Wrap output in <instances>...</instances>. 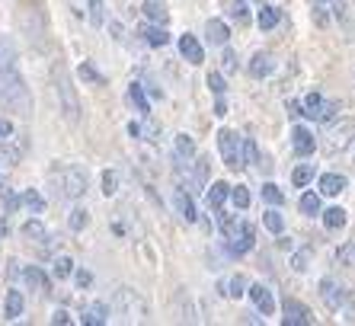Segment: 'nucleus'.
<instances>
[{"instance_id":"1","label":"nucleus","mask_w":355,"mask_h":326,"mask_svg":"<svg viewBox=\"0 0 355 326\" xmlns=\"http://www.w3.org/2000/svg\"><path fill=\"white\" fill-rule=\"evenodd\" d=\"M0 103H3V106H10V109H17L19 115L33 112V96H29L23 77H19L13 67L0 71Z\"/></svg>"},{"instance_id":"2","label":"nucleus","mask_w":355,"mask_h":326,"mask_svg":"<svg viewBox=\"0 0 355 326\" xmlns=\"http://www.w3.org/2000/svg\"><path fill=\"white\" fill-rule=\"evenodd\" d=\"M49 180H51V186L58 189L61 198H80L87 192V170L83 166H71V163L51 166Z\"/></svg>"},{"instance_id":"3","label":"nucleus","mask_w":355,"mask_h":326,"mask_svg":"<svg viewBox=\"0 0 355 326\" xmlns=\"http://www.w3.org/2000/svg\"><path fill=\"white\" fill-rule=\"evenodd\" d=\"M51 80H55V90H58L61 112H64V119L71 125H77V122H80V99H77L74 83H71V77H67V67L61 65V61H55V67H51Z\"/></svg>"},{"instance_id":"4","label":"nucleus","mask_w":355,"mask_h":326,"mask_svg":"<svg viewBox=\"0 0 355 326\" xmlns=\"http://www.w3.org/2000/svg\"><path fill=\"white\" fill-rule=\"evenodd\" d=\"M112 307H116L125 320H144L148 317V304H144V298H141L138 291H132V288H119L116 298H112Z\"/></svg>"},{"instance_id":"5","label":"nucleus","mask_w":355,"mask_h":326,"mask_svg":"<svg viewBox=\"0 0 355 326\" xmlns=\"http://www.w3.org/2000/svg\"><path fill=\"white\" fill-rule=\"evenodd\" d=\"M218 147H221V157L231 170L247 166V163H243V138H237V131H231V128L218 131Z\"/></svg>"},{"instance_id":"6","label":"nucleus","mask_w":355,"mask_h":326,"mask_svg":"<svg viewBox=\"0 0 355 326\" xmlns=\"http://www.w3.org/2000/svg\"><path fill=\"white\" fill-rule=\"evenodd\" d=\"M282 314H285V317H282V323H285V326H311L317 320L314 310L304 307V304L295 301V298H285V304H282Z\"/></svg>"},{"instance_id":"7","label":"nucleus","mask_w":355,"mask_h":326,"mask_svg":"<svg viewBox=\"0 0 355 326\" xmlns=\"http://www.w3.org/2000/svg\"><path fill=\"white\" fill-rule=\"evenodd\" d=\"M234 243L227 246V253L231 256H243L253 250V243H257V228L250 224V221H237V230L231 234Z\"/></svg>"},{"instance_id":"8","label":"nucleus","mask_w":355,"mask_h":326,"mask_svg":"<svg viewBox=\"0 0 355 326\" xmlns=\"http://www.w3.org/2000/svg\"><path fill=\"white\" fill-rule=\"evenodd\" d=\"M291 147H295L297 157H311L314 154V147H317L314 131L304 128V125H295V128H291Z\"/></svg>"},{"instance_id":"9","label":"nucleus","mask_w":355,"mask_h":326,"mask_svg":"<svg viewBox=\"0 0 355 326\" xmlns=\"http://www.w3.org/2000/svg\"><path fill=\"white\" fill-rule=\"evenodd\" d=\"M26 151H29V141L7 135V138H3V144H0V160H7V163H19V160L26 157Z\"/></svg>"},{"instance_id":"10","label":"nucleus","mask_w":355,"mask_h":326,"mask_svg":"<svg viewBox=\"0 0 355 326\" xmlns=\"http://www.w3.org/2000/svg\"><path fill=\"white\" fill-rule=\"evenodd\" d=\"M250 288V301L257 304V310L259 314H263V317H272L275 314V301H272V291H269V288L266 285H247Z\"/></svg>"},{"instance_id":"11","label":"nucleus","mask_w":355,"mask_h":326,"mask_svg":"<svg viewBox=\"0 0 355 326\" xmlns=\"http://www.w3.org/2000/svg\"><path fill=\"white\" fill-rule=\"evenodd\" d=\"M320 298H323V304H327V310H333V314H336L339 304L346 301V291H343L333 278H323V282H320Z\"/></svg>"},{"instance_id":"12","label":"nucleus","mask_w":355,"mask_h":326,"mask_svg":"<svg viewBox=\"0 0 355 326\" xmlns=\"http://www.w3.org/2000/svg\"><path fill=\"white\" fill-rule=\"evenodd\" d=\"M180 55L189 61V65H202L205 61V51H202V45H198L196 35H180Z\"/></svg>"},{"instance_id":"13","label":"nucleus","mask_w":355,"mask_h":326,"mask_svg":"<svg viewBox=\"0 0 355 326\" xmlns=\"http://www.w3.org/2000/svg\"><path fill=\"white\" fill-rule=\"evenodd\" d=\"M19 275H23V282H26L29 288H33V291H42V294H49V291H51V282L45 278V272H42L39 266H26V269L19 272Z\"/></svg>"},{"instance_id":"14","label":"nucleus","mask_w":355,"mask_h":326,"mask_svg":"<svg viewBox=\"0 0 355 326\" xmlns=\"http://www.w3.org/2000/svg\"><path fill=\"white\" fill-rule=\"evenodd\" d=\"M109 320V304H87V307L80 310V323H87V326H103Z\"/></svg>"},{"instance_id":"15","label":"nucleus","mask_w":355,"mask_h":326,"mask_svg":"<svg viewBox=\"0 0 355 326\" xmlns=\"http://www.w3.org/2000/svg\"><path fill=\"white\" fill-rule=\"evenodd\" d=\"M275 71V61L269 51H257V55L250 58V74L257 77V80H263V77H269V74Z\"/></svg>"},{"instance_id":"16","label":"nucleus","mask_w":355,"mask_h":326,"mask_svg":"<svg viewBox=\"0 0 355 326\" xmlns=\"http://www.w3.org/2000/svg\"><path fill=\"white\" fill-rule=\"evenodd\" d=\"M173 205H176V212H180L182 221H196V202H192V196L186 192V189H176L173 192Z\"/></svg>"},{"instance_id":"17","label":"nucleus","mask_w":355,"mask_h":326,"mask_svg":"<svg viewBox=\"0 0 355 326\" xmlns=\"http://www.w3.org/2000/svg\"><path fill=\"white\" fill-rule=\"evenodd\" d=\"M144 17L150 19V23H157V26H166L170 23V10H166L164 0H144Z\"/></svg>"},{"instance_id":"18","label":"nucleus","mask_w":355,"mask_h":326,"mask_svg":"<svg viewBox=\"0 0 355 326\" xmlns=\"http://www.w3.org/2000/svg\"><path fill=\"white\" fill-rule=\"evenodd\" d=\"M23 237L29 240V243H39V246H45V243L51 240L49 230H45V224H42V221H35V218L23 224Z\"/></svg>"},{"instance_id":"19","label":"nucleus","mask_w":355,"mask_h":326,"mask_svg":"<svg viewBox=\"0 0 355 326\" xmlns=\"http://www.w3.org/2000/svg\"><path fill=\"white\" fill-rule=\"evenodd\" d=\"M205 35H208V42H211V45H227L231 29H227V23H224V19H208Z\"/></svg>"},{"instance_id":"20","label":"nucleus","mask_w":355,"mask_h":326,"mask_svg":"<svg viewBox=\"0 0 355 326\" xmlns=\"http://www.w3.org/2000/svg\"><path fill=\"white\" fill-rule=\"evenodd\" d=\"M23 307H26V301H23V291H7V304H3V317L7 320H19L23 317Z\"/></svg>"},{"instance_id":"21","label":"nucleus","mask_w":355,"mask_h":326,"mask_svg":"<svg viewBox=\"0 0 355 326\" xmlns=\"http://www.w3.org/2000/svg\"><path fill=\"white\" fill-rule=\"evenodd\" d=\"M346 186H349V180L346 176H339V173H327V176H320V192L323 196H339Z\"/></svg>"},{"instance_id":"22","label":"nucleus","mask_w":355,"mask_h":326,"mask_svg":"<svg viewBox=\"0 0 355 326\" xmlns=\"http://www.w3.org/2000/svg\"><path fill=\"white\" fill-rule=\"evenodd\" d=\"M141 35H144V42H148V45H154V49H164L166 42H170V33H166L164 26H144V29H141Z\"/></svg>"},{"instance_id":"23","label":"nucleus","mask_w":355,"mask_h":326,"mask_svg":"<svg viewBox=\"0 0 355 326\" xmlns=\"http://www.w3.org/2000/svg\"><path fill=\"white\" fill-rule=\"evenodd\" d=\"M224 10H227V17L237 19L240 26L250 23V10H247V0H224Z\"/></svg>"},{"instance_id":"24","label":"nucleus","mask_w":355,"mask_h":326,"mask_svg":"<svg viewBox=\"0 0 355 326\" xmlns=\"http://www.w3.org/2000/svg\"><path fill=\"white\" fill-rule=\"evenodd\" d=\"M128 99H132V106L138 109L141 115H150V103H148V96H144V87H141V83L128 87Z\"/></svg>"},{"instance_id":"25","label":"nucleus","mask_w":355,"mask_h":326,"mask_svg":"<svg viewBox=\"0 0 355 326\" xmlns=\"http://www.w3.org/2000/svg\"><path fill=\"white\" fill-rule=\"evenodd\" d=\"M279 19H282V10L279 7H272V3H266L263 10H259V29H275L279 26Z\"/></svg>"},{"instance_id":"26","label":"nucleus","mask_w":355,"mask_h":326,"mask_svg":"<svg viewBox=\"0 0 355 326\" xmlns=\"http://www.w3.org/2000/svg\"><path fill=\"white\" fill-rule=\"evenodd\" d=\"M227 192H231V186L227 182H211V189H208V208H221L224 198H227Z\"/></svg>"},{"instance_id":"27","label":"nucleus","mask_w":355,"mask_h":326,"mask_svg":"<svg viewBox=\"0 0 355 326\" xmlns=\"http://www.w3.org/2000/svg\"><path fill=\"white\" fill-rule=\"evenodd\" d=\"M176 157L186 160V163L196 157V141H192L189 135H176Z\"/></svg>"},{"instance_id":"28","label":"nucleus","mask_w":355,"mask_h":326,"mask_svg":"<svg viewBox=\"0 0 355 326\" xmlns=\"http://www.w3.org/2000/svg\"><path fill=\"white\" fill-rule=\"evenodd\" d=\"M323 224H327V230H339V228H346V212L343 208H327L323 212Z\"/></svg>"},{"instance_id":"29","label":"nucleus","mask_w":355,"mask_h":326,"mask_svg":"<svg viewBox=\"0 0 355 326\" xmlns=\"http://www.w3.org/2000/svg\"><path fill=\"white\" fill-rule=\"evenodd\" d=\"M301 109H304L301 115L320 119V112H323V96H320V93H307V96H304V106H301Z\"/></svg>"},{"instance_id":"30","label":"nucleus","mask_w":355,"mask_h":326,"mask_svg":"<svg viewBox=\"0 0 355 326\" xmlns=\"http://www.w3.org/2000/svg\"><path fill=\"white\" fill-rule=\"evenodd\" d=\"M263 228L269 230V234H282V230H285V218H282V214L272 208V212L263 214Z\"/></svg>"},{"instance_id":"31","label":"nucleus","mask_w":355,"mask_h":326,"mask_svg":"<svg viewBox=\"0 0 355 326\" xmlns=\"http://www.w3.org/2000/svg\"><path fill=\"white\" fill-rule=\"evenodd\" d=\"M301 214H307V218L320 214V196H314V192H304V196H301Z\"/></svg>"},{"instance_id":"32","label":"nucleus","mask_w":355,"mask_h":326,"mask_svg":"<svg viewBox=\"0 0 355 326\" xmlns=\"http://www.w3.org/2000/svg\"><path fill=\"white\" fill-rule=\"evenodd\" d=\"M19 202H23L26 208H33L35 214H42V212H45V198H42L39 192H35V189H26V192H23V198H19Z\"/></svg>"},{"instance_id":"33","label":"nucleus","mask_w":355,"mask_h":326,"mask_svg":"<svg viewBox=\"0 0 355 326\" xmlns=\"http://www.w3.org/2000/svg\"><path fill=\"white\" fill-rule=\"evenodd\" d=\"M218 228H221V234H224V237H231L234 230H237V214L221 212V208H218Z\"/></svg>"},{"instance_id":"34","label":"nucleus","mask_w":355,"mask_h":326,"mask_svg":"<svg viewBox=\"0 0 355 326\" xmlns=\"http://www.w3.org/2000/svg\"><path fill=\"white\" fill-rule=\"evenodd\" d=\"M71 272H74V259H71V256H58L55 266H51V275L55 278H67Z\"/></svg>"},{"instance_id":"35","label":"nucleus","mask_w":355,"mask_h":326,"mask_svg":"<svg viewBox=\"0 0 355 326\" xmlns=\"http://www.w3.org/2000/svg\"><path fill=\"white\" fill-rule=\"evenodd\" d=\"M314 180V166H311V163H304V166H297L295 173H291V182H295L297 189L301 186H307V182Z\"/></svg>"},{"instance_id":"36","label":"nucleus","mask_w":355,"mask_h":326,"mask_svg":"<svg viewBox=\"0 0 355 326\" xmlns=\"http://www.w3.org/2000/svg\"><path fill=\"white\" fill-rule=\"evenodd\" d=\"M67 224H71V230H83L90 224V212H87V208H74L71 218H67Z\"/></svg>"},{"instance_id":"37","label":"nucleus","mask_w":355,"mask_h":326,"mask_svg":"<svg viewBox=\"0 0 355 326\" xmlns=\"http://www.w3.org/2000/svg\"><path fill=\"white\" fill-rule=\"evenodd\" d=\"M77 74H80V80H87V83H106V77H103V74H99L96 67L90 65V61H83Z\"/></svg>"},{"instance_id":"38","label":"nucleus","mask_w":355,"mask_h":326,"mask_svg":"<svg viewBox=\"0 0 355 326\" xmlns=\"http://www.w3.org/2000/svg\"><path fill=\"white\" fill-rule=\"evenodd\" d=\"M346 131H355V122H352V119H349V122H343V128H339V131H333V135H330V144H327V151H336V147H343V144H346V138H343V135H346Z\"/></svg>"},{"instance_id":"39","label":"nucleus","mask_w":355,"mask_h":326,"mask_svg":"<svg viewBox=\"0 0 355 326\" xmlns=\"http://www.w3.org/2000/svg\"><path fill=\"white\" fill-rule=\"evenodd\" d=\"M263 198L269 205H282V202H285V192H282L275 182H266V186H263Z\"/></svg>"},{"instance_id":"40","label":"nucleus","mask_w":355,"mask_h":326,"mask_svg":"<svg viewBox=\"0 0 355 326\" xmlns=\"http://www.w3.org/2000/svg\"><path fill=\"white\" fill-rule=\"evenodd\" d=\"M291 269H295V272H307V269H311V250H297V253L291 256Z\"/></svg>"},{"instance_id":"41","label":"nucleus","mask_w":355,"mask_h":326,"mask_svg":"<svg viewBox=\"0 0 355 326\" xmlns=\"http://www.w3.org/2000/svg\"><path fill=\"white\" fill-rule=\"evenodd\" d=\"M263 157H259V147L253 138H243V163H259Z\"/></svg>"},{"instance_id":"42","label":"nucleus","mask_w":355,"mask_h":326,"mask_svg":"<svg viewBox=\"0 0 355 326\" xmlns=\"http://www.w3.org/2000/svg\"><path fill=\"white\" fill-rule=\"evenodd\" d=\"M208 170H211V160H208V157H198L196 160V182L198 186H205L208 182Z\"/></svg>"},{"instance_id":"43","label":"nucleus","mask_w":355,"mask_h":326,"mask_svg":"<svg viewBox=\"0 0 355 326\" xmlns=\"http://www.w3.org/2000/svg\"><path fill=\"white\" fill-rule=\"evenodd\" d=\"M227 196L234 198V205H237L240 212H243V208H250V192H247V186H237V189H231Z\"/></svg>"},{"instance_id":"44","label":"nucleus","mask_w":355,"mask_h":326,"mask_svg":"<svg viewBox=\"0 0 355 326\" xmlns=\"http://www.w3.org/2000/svg\"><path fill=\"white\" fill-rule=\"evenodd\" d=\"M247 285H250V282H247V278H243V275H240V272H237V275L231 278V285H227V288H231V291H227V294H231V298H243V294H247Z\"/></svg>"},{"instance_id":"45","label":"nucleus","mask_w":355,"mask_h":326,"mask_svg":"<svg viewBox=\"0 0 355 326\" xmlns=\"http://www.w3.org/2000/svg\"><path fill=\"white\" fill-rule=\"evenodd\" d=\"M336 262H339V266H352V262H355V243L339 246V250H336Z\"/></svg>"},{"instance_id":"46","label":"nucleus","mask_w":355,"mask_h":326,"mask_svg":"<svg viewBox=\"0 0 355 326\" xmlns=\"http://www.w3.org/2000/svg\"><path fill=\"white\" fill-rule=\"evenodd\" d=\"M116 186H119L116 170H106L103 173V196H116Z\"/></svg>"},{"instance_id":"47","label":"nucleus","mask_w":355,"mask_h":326,"mask_svg":"<svg viewBox=\"0 0 355 326\" xmlns=\"http://www.w3.org/2000/svg\"><path fill=\"white\" fill-rule=\"evenodd\" d=\"M208 90L215 93V96H224V90H227V87H224L221 74H208Z\"/></svg>"},{"instance_id":"48","label":"nucleus","mask_w":355,"mask_h":326,"mask_svg":"<svg viewBox=\"0 0 355 326\" xmlns=\"http://www.w3.org/2000/svg\"><path fill=\"white\" fill-rule=\"evenodd\" d=\"M103 0H90V23L93 26H103Z\"/></svg>"},{"instance_id":"49","label":"nucleus","mask_w":355,"mask_h":326,"mask_svg":"<svg viewBox=\"0 0 355 326\" xmlns=\"http://www.w3.org/2000/svg\"><path fill=\"white\" fill-rule=\"evenodd\" d=\"M336 112H339V103H323V112H320V119H317V122H333V119H336Z\"/></svg>"},{"instance_id":"50","label":"nucleus","mask_w":355,"mask_h":326,"mask_svg":"<svg viewBox=\"0 0 355 326\" xmlns=\"http://www.w3.org/2000/svg\"><path fill=\"white\" fill-rule=\"evenodd\" d=\"M221 61H224V74H234V71H237V55H234L231 49H224Z\"/></svg>"},{"instance_id":"51","label":"nucleus","mask_w":355,"mask_h":326,"mask_svg":"<svg viewBox=\"0 0 355 326\" xmlns=\"http://www.w3.org/2000/svg\"><path fill=\"white\" fill-rule=\"evenodd\" d=\"M74 278H77V288H90V282H93V275L87 269H77Z\"/></svg>"},{"instance_id":"52","label":"nucleus","mask_w":355,"mask_h":326,"mask_svg":"<svg viewBox=\"0 0 355 326\" xmlns=\"http://www.w3.org/2000/svg\"><path fill=\"white\" fill-rule=\"evenodd\" d=\"M51 323H55V326L71 323V314H67V310H55V314H51Z\"/></svg>"},{"instance_id":"53","label":"nucleus","mask_w":355,"mask_h":326,"mask_svg":"<svg viewBox=\"0 0 355 326\" xmlns=\"http://www.w3.org/2000/svg\"><path fill=\"white\" fill-rule=\"evenodd\" d=\"M7 135H13V122H10V119H0V141L7 138Z\"/></svg>"},{"instance_id":"54","label":"nucleus","mask_w":355,"mask_h":326,"mask_svg":"<svg viewBox=\"0 0 355 326\" xmlns=\"http://www.w3.org/2000/svg\"><path fill=\"white\" fill-rule=\"evenodd\" d=\"M215 115H218V119H224V115H227V103H224V96H218V103H215Z\"/></svg>"},{"instance_id":"55","label":"nucleus","mask_w":355,"mask_h":326,"mask_svg":"<svg viewBox=\"0 0 355 326\" xmlns=\"http://www.w3.org/2000/svg\"><path fill=\"white\" fill-rule=\"evenodd\" d=\"M275 237H279V246H282V250H291V246H295V243H291V237H282V234H275Z\"/></svg>"},{"instance_id":"56","label":"nucleus","mask_w":355,"mask_h":326,"mask_svg":"<svg viewBox=\"0 0 355 326\" xmlns=\"http://www.w3.org/2000/svg\"><path fill=\"white\" fill-rule=\"evenodd\" d=\"M128 135H132V138H138V135H141V125L132 122V125H128Z\"/></svg>"},{"instance_id":"57","label":"nucleus","mask_w":355,"mask_h":326,"mask_svg":"<svg viewBox=\"0 0 355 326\" xmlns=\"http://www.w3.org/2000/svg\"><path fill=\"white\" fill-rule=\"evenodd\" d=\"M288 115H301V103H288Z\"/></svg>"}]
</instances>
